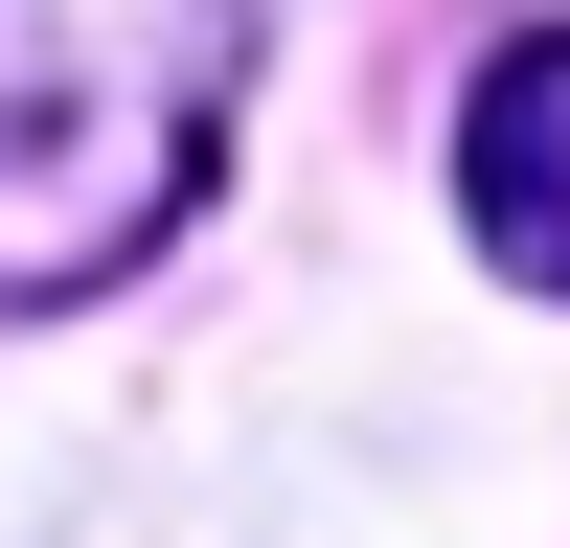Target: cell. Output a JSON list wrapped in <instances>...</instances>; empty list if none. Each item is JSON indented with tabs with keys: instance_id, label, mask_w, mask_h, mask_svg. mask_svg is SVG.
<instances>
[{
	"instance_id": "obj_1",
	"label": "cell",
	"mask_w": 570,
	"mask_h": 548,
	"mask_svg": "<svg viewBox=\"0 0 570 548\" xmlns=\"http://www.w3.org/2000/svg\"><path fill=\"white\" fill-rule=\"evenodd\" d=\"M252 0H0V320H69L206 206Z\"/></svg>"
},
{
	"instance_id": "obj_2",
	"label": "cell",
	"mask_w": 570,
	"mask_h": 548,
	"mask_svg": "<svg viewBox=\"0 0 570 548\" xmlns=\"http://www.w3.org/2000/svg\"><path fill=\"white\" fill-rule=\"evenodd\" d=\"M456 206H480V252L525 274V297H570V23L480 69V137H456Z\"/></svg>"
}]
</instances>
